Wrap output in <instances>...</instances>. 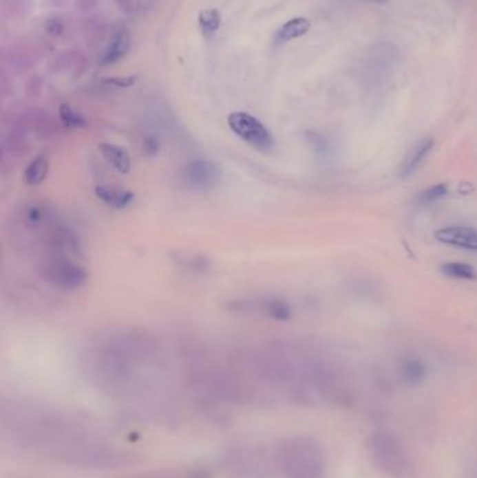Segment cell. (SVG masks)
I'll use <instances>...</instances> for the list:
<instances>
[{
  "label": "cell",
  "instance_id": "1",
  "mask_svg": "<svg viewBox=\"0 0 477 478\" xmlns=\"http://www.w3.org/2000/svg\"><path fill=\"white\" fill-rule=\"evenodd\" d=\"M220 165L210 160H193L185 164L178 173L180 182L193 192H210L222 182Z\"/></svg>",
  "mask_w": 477,
  "mask_h": 478
},
{
  "label": "cell",
  "instance_id": "2",
  "mask_svg": "<svg viewBox=\"0 0 477 478\" xmlns=\"http://www.w3.org/2000/svg\"><path fill=\"white\" fill-rule=\"evenodd\" d=\"M227 122L233 132L253 149L271 150L275 146V138L269 129L251 113L234 112Z\"/></svg>",
  "mask_w": 477,
  "mask_h": 478
},
{
  "label": "cell",
  "instance_id": "3",
  "mask_svg": "<svg viewBox=\"0 0 477 478\" xmlns=\"http://www.w3.org/2000/svg\"><path fill=\"white\" fill-rule=\"evenodd\" d=\"M42 273L50 284L63 291L80 290L87 283V272L72 260L62 256L48 260L43 265Z\"/></svg>",
  "mask_w": 477,
  "mask_h": 478
},
{
  "label": "cell",
  "instance_id": "4",
  "mask_svg": "<svg viewBox=\"0 0 477 478\" xmlns=\"http://www.w3.org/2000/svg\"><path fill=\"white\" fill-rule=\"evenodd\" d=\"M436 239L441 243L477 252V230L465 226H451L440 228L436 232Z\"/></svg>",
  "mask_w": 477,
  "mask_h": 478
},
{
  "label": "cell",
  "instance_id": "5",
  "mask_svg": "<svg viewBox=\"0 0 477 478\" xmlns=\"http://www.w3.org/2000/svg\"><path fill=\"white\" fill-rule=\"evenodd\" d=\"M130 32L125 25L116 27L108 41V45L101 56L100 63L103 66L112 65L125 58L130 50Z\"/></svg>",
  "mask_w": 477,
  "mask_h": 478
},
{
  "label": "cell",
  "instance_id": "6",
  "mask_svg": "<svg viewBox=\"0 0 477 478\" xmlns=\"http://www.w3.org/2000/svg\"><path fill=\"white\" fill-rule=\"evenodd\" d=\"M100 151L114 169L119 173H129L132 162H130V155L125 147L115 143H103L100 144Z\"/></svg>",
  "mask_w": 477,
  "mask_h": 478
},
{
  "label": "cell",
  "instance_id": "7",
  "mask_svg": "<svg viewBox=\"0 0 477 478\" xmlns=\"http://www.w3.org/2000/svg\"><path fill=\"white\" fill-rule=\"evenodd\" d=\"M432 147H434V142L431 139H424L418 142L405 158L402 164V169H401V175L403 178L413 175V173L418 169V166L423 164V161L427 158V155L431 153Z\"/></svg>",
  "mask_w": 477,
  "mask_h": 478
},
{
  "label": "cell",
  "instance_id": "8",
  "mask_svg": "<svg viewBox=\"0 0 477 478\" xmlns=\"http://www.w3.org/2000/svg\"><path fill=\"white\" fill-rule=\"evenodd\" d=\"M97 197L105 203L107 206L112 208H126L127 206L135 202V193L126 191V189H118V188H109V186H97L96 188Z\"/></svg>",
  "mask_w": 477,
  "mask_h": 478
},
{
  "label": "cell",
  "instance_id": "9",
  "mask_svg": "<svg viewBox=\"0 0 477 478\" xmlns=\"http://www.w3.org/2000/svg\"><path fill=\"white\" fill-rule=\"evenodd\" d=\"M54 61H55V69L58 72H69L73 76H81L87 66L85 55L76 50L62 52Z\"/></svg>",
  "mask_w": 477,
  "mask_h": 478
},
{
  "label": "cell",
  "instance_id": "10",
  "mask_svg": "<svg viewBox=\"0 0 477 478\" xmlns=\"http://www.w3.org/2000/svg\"><path fill=\"white\" fill-rule=\"evenodd\" d=\"M311 28V21L306 17H295L284 23L276 32V42L286 43L288 41L297 39L302 35H306Z\"/></svg>",
  "mask_w": 477,
  "mask_h": 478
},
{
  "label": "cell",
  "instance_id": "11",
  "mask_svg": "<svg viewBox=\"0 0 477 478\" xmlns=\"http://www.w3.org/2000/svg\"><path fill=\"white\" fill-rule=\"evenodd\" d=\"M50 171V161L45 155L35 157L24 169V182L28 186H36L47 178Z\"/></svg>",
  "mask_w": 477,
  "mask_h": 478
},
{
  "label": "cell",
  "instance_id": "12",
  "mask_svg": "<svg viewBox=\"0 0 477 478\" xmlns=\"http://www.w3.org/2000/svg\"><path fill=\"white\" fill-rule=\"evenodd\" d=\"M38 59V52L35 48L28 45H20L13 50H10L8 55V61L10 62V66L13 69H17L19 72H24L25 69L31 67L32 63H35Z\"/></svg>",
  "mask_w": 477,
  "mask_h": 478
},
{
  "label": "cell",
  "instance_id": "13",
  "mask_svg": "<svg viewBox=\"0 0 477 478\" xmlns=\"http://www.w3.org/2000/svg\"><path fill=\"white\" fill-rule=\"evenodd\" d=\"M32 0H2V17L6 20H20L30 14Z\"/></svg>",
  "mask_w": 477,
  "mask_h": 478
},
{
  "label": "cell",
  "instance_id": "14",
  "mask_svg": "<svg viewBox=\"0 0 477 478\" xmlns=\"http://www.w3.org/2000/svg\"><path fill=\"white\" fill-rule=\"evenodd\" d=\"M199 28L206 38L213 36L222 25V14L215 9H207L199 13Z\"/></svg>",
  "mask_w": 477,
  "mask_h": 478
},
{
  "label": "cell",
  "instance_id": "15",
  "mask_svg": "<svg viewBox=\"0 0 477 478\" xmlns=\"http://www.w3.org/2000/svg\"><path fill=\"white\" fill-rule=\"evenodd\" d=\"M441 272L452 279H458V280H474L477 277L476 270L467 265V263H462V262H448L444 263L441 266Z\"/></svg>",
  "mask_w": 477,
  "mask_h": 478
},
{
  "label": "cell",
  "instance_id": "16",
  "mask_svg": "<svg viewBox=\"0 0 477 478\" xmlns=\"http://www.w3.org/2000/svg\"><path fill=\"white\" fill-rule=\"evenodd\" d=\"M265 312L269 318L276 321H288L293 315L288 303L279 298H272L265 303Z\"/></svg>",
  "mask_w": 477,
  "mask_h": 478
},
{
  "label": "cell",
  "instance_id": "17",
  "mask_svg": "<svg viewBox=\"0 0 477 478\" xmlns=\"http://www.w3.org/2000/svg\"><path fill=\"white\" fill-rule=\"evenodd\" d=\"M448 195V185L447 184H437L431 188H427L421 193H418V203L423 206H428L436 203L441 199H444Z\"/></svg>",
  "mask_w": 477,
  "mask_h": 478
},
{
  "label": "cell",
  "instance_id": "18",
  "mask_svg": "<svg viewBox=\"0 0 477 478\" xmlns=\"http://www.w3.org/2000/svg\"><path fill=\"white\" fill-rule=\"evenodd\" d=\"M59 116L62 123L69 129H80L85 126V119L67 104H62L59 107Z\"/></svg>",
  "mask_w": 477,
  "mask_h": 478
},
{
  "label": "cell",
  "instance_id": "19",
  "mask_svg": "<svg viewBox=\"0 0 477 478\" xmlns=\"http://www.w3.org/2000/svg\"><path fill=\"white\" fill-rule=\"evenodd\" d=\"M89 23H87L85 28H84V36H85V41L89 42V45H96L97 42H100L103 39V34H104V27L101 23H98L97 20L92 19V20H87Z\"/></svg>",
  "mask_w": 477,
  "mask_h": 478
},
{
  "label": "cell",
  "instance_id": "20",
  "mask_svg": "<svg viewBox=\"0 0 477 478\" xmlns=\"http://www.w3.org/2000/svg\"><path fill=\"white\" fill-rule=\"evenodd\" d=\"M403 375L407 380H418L424 375L423 364L417 360H409L403 365Z\"/></svg>",
  "mask_w": 477,
  "mask_h": 478
},
{
  "label": "cell",
  "instance_id": "21",
  "mask_svg": "<svg viewBox=\"0 0 477 478\" xmlns=\"http://www.w3.org/2000/svg\"><path fill=\"white\" fill-rule=\"evenodd\" d=\"M138 77L136 76H126V77H111L104 80V84L119 87V89H126V87L134 85L136 83Z\"/></svg>",
  "mask_w": 477,
  "mask_h": 478
},
{
  "label": "cell",
  "instance_id": "22",
  "mask_svg": "<svg viewBox=\"0 0 477 478\" xmlns=\"http://www.w3.org/2000/svg\"><path fill=\"white\" fill-rule=\"evenodd\" d=\"M45 28H47L48 34H51V35H54V36H59V35H62V32H63V23H62L59 19L54 17V19H50V20L47 21Z\"/></svg>",
  "mask_w": 477,
  "mask_h": 478
},
{
  "label": "cell",
  "instance_id": "23",
  "mask_svg": "<svg viewBox=\"0 0 477 478\" xmlns=\"http://www.w3.org/2000/svg\"><path fill=\"white\" fill-rule=\"evenodd\" d=\"M101 0H74V6L80 12H92L94 10Z\"/></svg>",
  "mask_w": 477,
  "mask_h": 478
},
{
  "label": "cell",
  "instance_id": "24",
  "mask_svg": "<svg viewBox=\"0 0 477 478\" xmlns=\"http://www.w3.org/2000/svg\"><path fill=\"white\" fill-rule=\"evenodd\" d=\"M143 150L147 155H156L160 150V144H158V140L154 139V138H147L145 139V143H143Z\"/></svg>",
  "mask_w": 477,
  "mask_h": 478
},
{
  "label": "cell",
  "instance_id": "25",
  "mask_svg": "<svg viewBox=\"0 0 477 478\" xmlns=\"http://www.w3.org/2000/svg\"><path fill=\"white\" fill-rule=\"evenodd\" d=\"M115 3L123 13H132L136 8V0H115Z\"/></svg>",
  "mask_w": 477,
  "mask_h": 478
},
{
  "label": "cell",
  "instance_id": "26",
  "mask_svg": "<svg viewBox=\"0 0 477 478\" xmlns=\"http://www.w3.org/2000/svg\"><path fill=\"white\" fill-rule=\"evenodd\" d=\"M354 2H364V3H375V5H385L388 0H354Z\"/></svg>",
  "mask_w": 477,
  "mask_h": 478
}]
</instances>
